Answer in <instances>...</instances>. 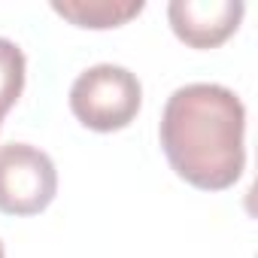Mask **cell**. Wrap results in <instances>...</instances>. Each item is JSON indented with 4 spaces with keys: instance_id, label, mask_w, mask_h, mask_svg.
Wrapping results in <instances>:
<instances>
[{
    "instance_id": "6da1fadb",
    "label": "cell",
    "mask_w": 258,
    "mask_h": 258,
    "mask_svg": "<svg viewBox=\"0 0 258 258\" xmlns=\"http://www.w3.org/2000/svg\"><path fill=\"white\" fill-rule=\"evenodd\" d=\"M158 134L170 167L195 188L225 191L246 167V106L225 85L176 88L164 103Z\"/></svg>"
},
{
    "instance_id": "7a4b0ae2",
    "label": "cell",
    "mask_w": 258,
    "mask_h": 258,
    "mask_svg": "<svg viewBox=\"0 0 258 258\" xmlns=\"http://www.w3.org/2000/svg\"><path fill=\"white\" fill-rule=\"evenodd\" d=\"M143 103L140 79L118 64H97L76 76L70 88V109L73 115L100 134H112L127 127Z\"/></svg>"
},
{
    "instance_id": "3957f363",
    "label": "cell",
    "mask_w": 258,
    "mask_h": 258,
    "mask_svg": "<svg viewBox=\"0 0 258 258\" xmlns=\"http://www.w3.org/2000/svg\"><path fill=\"white\" fill-rule=\"evenodd\" d=\"M58 191V170L52 158L31 143L0 146V213L37 216Z\"/></svg>"
},
{
    "instance_id": "277c9868",
    "label": "cell",
    "mask_w": 258,
    "mask_h": 258,
    "mask_svg": "<svg viewBox=\"0 0 258 258\" xmlns=\"http://www.w3.org/2000/svg\"><path fill=\"white\" fill-rule=\"evenodd\" d=\"M243 13L240 0H173L167 7L173 34L191 49L222 46L240 28Z\"/></svg>"
},
{
    "instance_id": "5b68a950",
    "label": "cell",
    "mask_w": 258,
    "mask_h": 258,
    "mask_svg": "<svg viewBox=\"0 0 258 258\" xmlns=\"http://www.w3.org/2000/svg\"><path fill=\"white\" fill-rule=\"evenodd\" d=\"M52 10L73 22L76 28H91V31H106V28H121L134 16L143 13V0H76V4H52Z\"/></svg>"
},
{
    "instance_id": "8992f818",
    "label": "cell",
    "mask_w": 258,
    "mask_h": 258,
    "mask_svg": "<svg viewBox=\"0 0 258 258\" xmlns=\"http://www.w3.org/2000/svg\"><path fill=\"white\" fill-rule=\"evenodd\" d=\"M22 91H25V52L13 40L0 37V103L13 109Z\"/></svg>"
},
{
    "instance_id": "52a82bcc",
    "label": "cell",
    "mask_w": 258,
    "mask_h": 258,
    "mask_svg": "<svg viewBox=\"0 0 258 258\" xmlns=\"http://www.w3.org/2000/svg\"><path fill=\"white\" fill-rule=\"evenodd\" d=\"M7 112H10V109H7L4 103H0V124H4V115H7Z\"/></svg>"
},
{
    "instance_id": "ba28073f",
    "label": "cell",
    "mask_w": 258,
    "mask_h": 258,
    "mask_svg": "<svg viewBox=\"0 0 258 258\" xmlns=\"http://www.w3.org/2000/svg\"><path fill=\"white\" fill-rule=\"evenodd\" d=\"M0 258H4V243H0Z\"/></svg>"
}]
</instances>
